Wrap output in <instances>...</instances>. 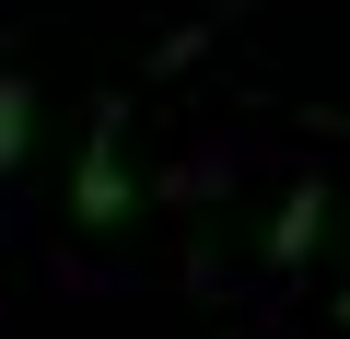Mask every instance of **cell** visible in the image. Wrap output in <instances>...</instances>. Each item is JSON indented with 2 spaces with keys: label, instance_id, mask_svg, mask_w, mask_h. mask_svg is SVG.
Segmentation results:
<instances>
[{
  "label": "cell",
  "instance_id": "7a4b0ae2",
  "mask_svg": "<svg viewBox=\"0 0 350 339\" xmlns=\"http://www.w3.org/2000/svg\"><path fill=\"white\" fill-rule=\"evenodd\" d=\"M24 152H36V71H0V188Z\"/></svg>",
  "mask_w": 350,
  "mask_h": 339
},
{
  "label": "cell",
  "instance_id": "3957f363",
  "mask_svg": "<svg viewBox=\"0 0 350 339\" xmlns=\"http://www.w3.org/2000/svg\"><path fill=\"white\" fill-rule=\"evenodd\" d=\"M327 211H338V199H327V188H292V211H280V223H269V258H304V246H315V234H327Z\"/></svg>",
  "mask_w": 350,
  "mask_h": 339
},
{
  "label": "cell",
  "instance_id": "6da1fadb",
  "mask_svg": "<svg viewBox=\"0 0 350 339\" xmlns=\"http://www.w3.org/2000/svg\"><path fill=\"white\" fill-rule=\"evenodd\" d=\"M70 223H82V234L129 223V164H117V105H105V117H94V140H82V188H70Z\"/></svg>",
  "mask_w": 350,
  "mask_h": 339
}]
</instances>
